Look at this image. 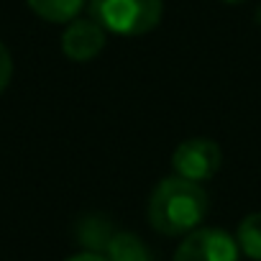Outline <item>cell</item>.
<instances>
[{"mask_svg":"<svg viewBox=\"0 0 261 261\" xmlns=\"http://www.w3.org/2000/svg\"><path fill=\"white\" fill-rule=\"evenodd\" d=\"M238 241L223 228H195L174 251V261H238Z\"/></svg>","mask_w":261,"mask_h":261,"instance_id":"3","label":"cell"},{"mask_svg":"<svg viewBox=\"0 0 261 261\" xmlns=\"http://www.w3.org/2000/svg\"><path fill=\"white\" fill-rule=\"evenodd\" d=\"M26 3L46 23H69L85 8V0H26Z\"/></svg>","mask_w":261,"mask_h":261,"instance_id":"7","label":"cell"},{"mask_svg":"<svg viewBox=\"0 0 261 261\" xmlns=\"http://www.w3.org/2000/svg\"><path fill=\"white\" fill-rule=\"evenodd\" d=\"M90 18L118 36H144L164 13V0H87Z\"/></svg>","mask_w":261,"mask_h":261,"instance_id":"2","label":"cell"},{"mask_svg":"<svg viewBox=\"0 0 261 261\" xmlns=\"http://www.w3.org/2000/svg\"><path fill=\"white\" fill-rule=\"evenodd\" d=\"M105 256L110 261H156L151 248L134 233L115 230L105 246Z\"/></svg>","mask_w":261,"mask_h":261,"instance_id":"6","label":"cell"},{"mask_svg":"<svg viewBox=\"0 0 261 261\" xmlns=\"http://www.w3.org/2000/svg\"><path fill=\"white\" fill-rule=\"evenodd\" d=\"M236 241L243 256H248L251 261H261V213H248L238 223Z\"/></svg>","mask_w":261,"mask_h":261,"instance_id":"8","label":"cell"},{"mask_svg":"<svg viewBox=\"0 0 261 261\" xmlns=\"http://www.w3.org/2000/svg\"><path fill=\"white\" fill-rule=\"evenodd\" d=\"M105 49V29L95 18H74L62 34V51L72 62H92Z\"/></svg>","mask_w":261,"mask_h":261,"instance_id":"5","label":"cell"},{"mask_svg":"<svg viewBox=\"0 0 261 261\" xmlns=\"http://www.w3.org/2000/svg\"><path fill=\"white\" fill-rule=\"evenodd\" d=\"M113 233L115 230L110 228V223L102 220V218H95V215L92 218H85L80 223V228H77V236L87 246V251H100V253H105V246H108V241H110Z\"/></svg>","mask_w":261,"mask_h":261,"instance_id":"9","label":"cell"},{"mask_svg":"<svg viewBox=\"0 0 261 261\" xmlns=\"http://www.w3.org/2000/svg\"><path fill=\"white\" fill-rule=\"evenodd\" d=\"M223 164V151L213 139H187L182 141L172 154V169L174 174L192 179V182H207L218 174Z\"/></svg>","mask_w":261,"mask_h":261,"instance_id":"4","label":"cell"},{"mask_svg":"<svg viewBox=\"0 0 261 261\" xmlns=\"http://www.w3.org/2000/svg\"><path fill=\"white\" fill-rule=\"evenodd\" d=\"M11 77H13V59H11V51L6 49V44L0 41V92L11 85Z\"/></svg>","mask_w":261,"mask_h":261,"instance_id":"10","label":"cell"},{"mask_svg":"<svg viewBox=\"0 0 261 261\" xmlns=\"http://www.w3.org/2000/svg\"><path fill=\"white\" fill-rule=\"evenodd\" d=\"M67 261H110V258L105 253H100V251H82V253L69 256Z\"/></svg>","mask_w":261,"mask_h":261,"instance_id":"11","label":"cell"},{"mask_svg":"<svg viewBox=\"0 0 261 261\" xmlns=\"http://www.w3.org/2000/svg\"><path fill=\"white\" fill-rule=\"evenodd\" d=\"M223 3H230V6H236V3H243V0H223Z\"/></svg>","mask_w":261,"mask_h":261,"instance_id":"12","label":"cell"},{"mask_svg":"<svg viewBox=\"0 0 261 261\" xmlns=\"http://www.w3.org/2000/svg\"><path fill=\"white\" fill-rule=\"evenodd\" d=\"M210 207V197L200 182L179 174L162 179L149 200V223L162 236H187L200 228Z\"/></svg>","mask_w":261,"mask_h":261,"instance_id":"1","label":"cell"}]
</instances>
